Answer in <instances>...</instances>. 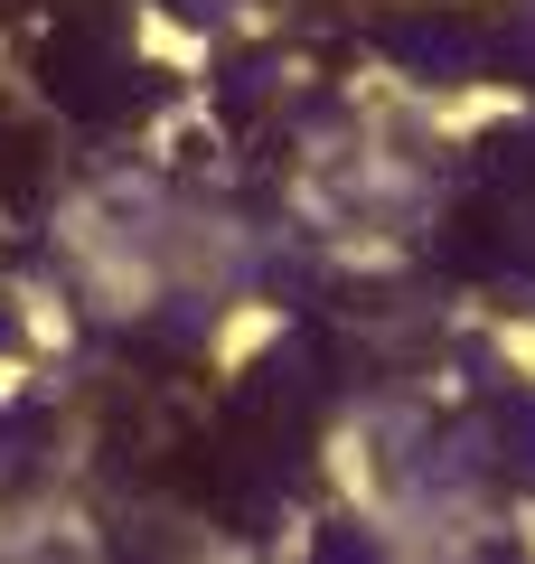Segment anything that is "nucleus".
Instances as JSON below:
<instances>
[{
    "label": "nucleus",
    "instance_id": "obj_1",
    "mask_svg": "<svg viewBox=\"0 0 535 564\" xmlns=\"http://www.w3.org/2000/svg\"><path fill=\"white\" fill-rule=\"evenodd\" d=\"M122 76H132V66L103 47V29H57V39H47V95H57L66 113H113V104L132 95Z\"/></svg>",
    "mask_w": 535,
    "mask_h": 564
},
{
    "label": "nucleus",
    "instance_id": "obj_2",
    "mask_svg": "<svg viewBox=\"0 0 535 564\" xmlns=\"http://www.w3.org/2000/svg\"><path fill=\"white\" fill-rule=\"evenodd\" d=\"M376 47L395 66H414V76H433V85H451V76H470V66H479V39H470V29H451V20H385Z\"/></svg>",
    "mask_w": 535,
    "mask_h": 564
},
{
    "label": "nucleus",
    "instance_id": "obj_3",
    "mask_svg": "<svg viewBox=\"0 0 535 564\" xmlns=\"http://www.w3.org/2000/svg\"><path fill=\"white\" fill-rule=\"evenodd\" d=\"M310 564H385V555H376V545H367V536H357V527H329Z\"/></svg>",
    "mask_w": 535,
    "mask_h": 564
}]
</instances>
